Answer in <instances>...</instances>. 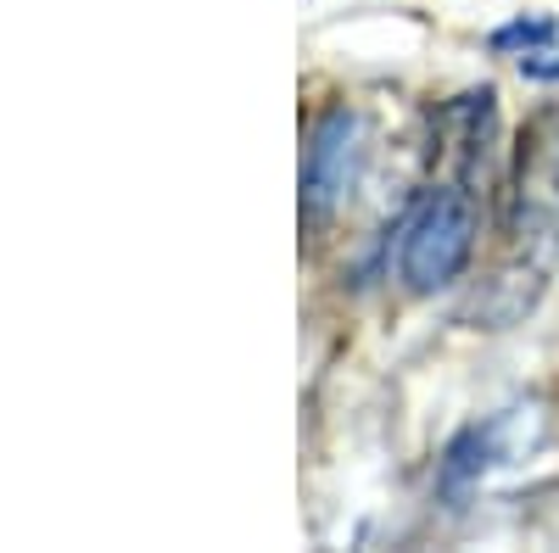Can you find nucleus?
Masks as SVG:
<instances>
[{
    "label": "nucleus",
    "instance_id": "f03ea898",
    "mask_svg": "<svg viewBox=\"0 0 559 553\" xmlns=\"http://www.w3.org/2000/svg\"><path fill=\"white\" fill-rule=\"evenodd\" d=\"M364 152H369V129H364V112L353 107H331L313 134H308V152H302V218L308 224H324L358 184V168H364Z\"/></svg>",
    "mask_w": 559,
    "mask_h": 553
},
{
    "label": "nucleus",
    "instance_id": "7ed1b4c3",
    "mask_svg": "<svg viewBox=\"0 0 559 553\" xmlns=\"http://www.w3.org/2000/svg\"><path fill=\"white\" fill-rule=\"evenodd\" d=\"M448 123H459V157L476 168L498 134V96L492 89H471V96H459L448 107Z\"/></svg>",
    "mask_w": 559,
    "mask_h": 553
},
{
    "label": "nucleus",
    "instance_id": "f257e3e1",
    "mask_svg": "<svg viewBox=\"0 0 559 553\" xmlns=\"http://www.w3.org/2000/svg\"><path fill=\"white\" fill-rule=\"evenodd\" d=\"M481 236V207L464 184H437L419 196V207L403 218V247H397V274L419 297L448 291L476 257Z\"/></svg>",
    "mask_w": 559,
    "mask_h": 553
},
{
    "label": "nucleus",
    "instance_id": "20e7f679",
    "mask_svg": "<svg viewBox=\"0 0 559 553\" xmlns=\"http://www.w3.org/2000/svg\"><path fill=\"white\" fill-rule=\"evenodd\" d=\"M559 45V23L554 17H515L492 28V51H509V57H532V51H548Z\"/></svg>",
    "mask_w": 559,
    "mask_h": 553
},
{
    "label": "nucleus",
    "instance_id": "39448f33",
    "mask_svg": "<svg viewBox=\"0 0 559 553\" xmlns=\"http://www.w3.org/2000/svg\"><path fill=\"white\" fill-rule=\"evenodd\" d=\"M521 73H526V79H537V84H559V57L532 51V57H521Z\"/></svg>",
    "mask_w": 559,
    "mask_h": 553
}]
</instances>
